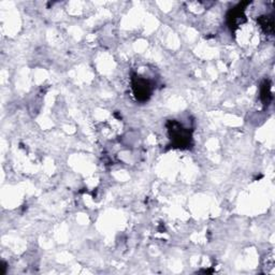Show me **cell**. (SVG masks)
Masks as SVG:
<instances>
[{
  "label": "cell",
  "instance_id": "6da1fadb",
  "mask_svg": "<svg viewBox=\"0 0 275 275\" xmlns=\"http://www.w3.org/2000/svg\"><path fill=\"white\" fill-rule=\"evenodd\" d=\"M167 126L174 147L186 149L191 144V132L188 128H185L178 121H170Z\"/></svg>",
  "mask_w": 275,
  "mask_h": 275
},
{
  "label": "cell",
  "instance_id": "277c9868",
  "mask_svg": "<svg viewBox=\"0 0 275 275\" xmlns=\"http://www.w3.org/2000/svg\"><path fill=\"white\" fill-rule=\"evenodd\" d=\"M260 97L263 104H270L272 100V95H271V86L269 81H264L261 85L260 88Z\"/></svg>",
  "mask_w": 275,
  "mask_h": 275
},
{
  "label": "cell",
  "instance_id": "7a4b0ae2",
  "mask_svg": "<svg viewBox=\"0 0 275 275\" xmlns=\"http://www.w3.org/2000/svg\"><path fill=\"white\" fill-rule=\"evenodd\" d=\"M131 83H132V91L136 100L145 102L150 99L153 92V83L150 80L133 74L131 78Z\"/></svg>",
  "mask_w": 275,
  "mask_h": 275
},
{
  "label": "cell",
  "instance_id": "3957f363",
  "mask_svg": "<svg viewBox=\"0 0 275 275\" xmlns=\"http://www.w3.org/2000/svg\"><path fill=\"white\" fill-rule=\"evenodd\" d=\"M258 23L264 32L268 34H273L274 32V19L272 15H263L258 18Z\"/></svg>",
  "mask_w": 275,
  "mask_h": 275
}]
</instances>
